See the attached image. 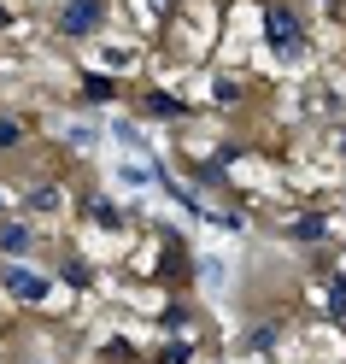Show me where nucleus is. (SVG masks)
<instances>
[{"label": "nucleus", "instance_id": "f257e3e1", "mask_svg": "<svg viewBox=\"0 0 346 364\" xmlns=\"http://www.w3.org/2000/svg\"><path fill=\"white\" fill-rule=\"evenodd\" d=\"M100 24V0H71V12H65V30H94Z\"/></svg>", "mask_w": 346, "mask_h": 364}, {"label": "nucleus", "instance_id": "f03ea898", "mask_svg": "<svg viewBox=\"0 0 346 364\" xmlns=\"http://www.w3.org/2000/svg\"><path fill=\"white\" fill-rule=\"evenodd\" d=\"M270 41H276V48H299V30H293L288 12H270Z\"/></svg>", "mask_w": 346, "mask_h": 364}, {"label": "nucleus", "instance_id": "7ed1b4c3", "mask_svg": "<svg viewBox=\"0 0 346 364\" xmlns=\"http://www.w3.org/2000/svg\"><path fill=\"white\" fill-rule=\"evenodd\" d=\"M6 282H12L18 294H41V282H36V277H24V270H12V277H6Z\"/></svg>", "mask_w": 346, "mask_h": 364}, {"label": "nucleus", "instance_id": "20e7f679", "mask_svg": "<svg viewBox=\"0 0 346 364\" xmlns=\"http://www.w3.org/2000/svg\"><path fill=\"white\" fill-rule=\"evenodd\" d=\"M12 141H18V129H12V124H0V147H12Z\"/></svg>", "mask_w": 346, "mask_h": 364}]
</instances>
